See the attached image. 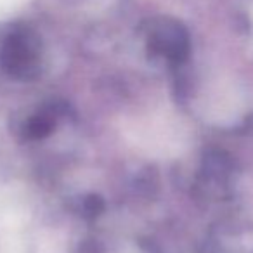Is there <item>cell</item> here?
Masks as SVG:
<instances>
[{"instance_id": "7a4b0ae2", "label": "cell", "mask_w": 253, "mask_h": 253, "mask_svg": "<svg viewBox=\"0 0 253 253\" xmlns=\"http://www.w3.org/2000/svg\"><path fill=\"white\" fill-rule=\"evenodd\" d=\"M102 208H104V205H102L101 198L90 196L88 200H85V205H84L85 215H90V217H94V215H99V211H102Z\"/></svg>"}, {"instance_id": "6da1fadb", "label": "cell", "mask_w": 253, "mask_h": 253, "mask_svg": "<svg viewBox=\"0 0 253 253\" xmlns=\"http://www.w3.org/2000/svg\"><path fill=\"white\" fill-rule=\"evenodd\" d=\"M54 125H56V116H54V113L42 111L30 120L25 128V134L28 135L30 139H42L52 132Z\"/></svg>"}]
</instances>
